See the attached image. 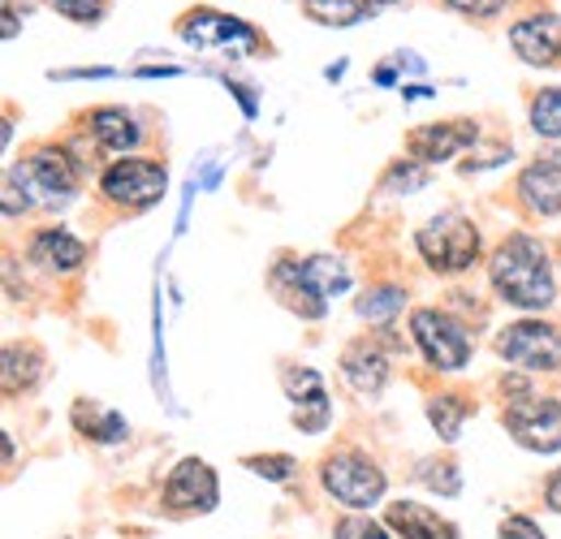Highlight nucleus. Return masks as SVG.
<instances>
[{"label":"nucleus","mask_w":561,"mask_h":539,"mask_svg":"<svg viewBox=\"0 0 561 539\" xmlns=\"http://www.w3.org/2000/svg\"><path fill=\"white\" fill-rule=\"evenodd\" d=\"M164 505L173 514H211L220 505V483L204 458H182L169 483H164Z\"/></svg>","instance_id":"9b49d317"},{"label":"nucleus","mask_w":561,"mask_h":539,"mask_svg":"<svg viewBox=\"0 0 561 539\" xmlns=\"http://www.w3.org/2000/svg\"><path fill=\"white\" fill-rule=\"evenodd\" d=\"M337 367H342V380L351 385L358 398H380L385 385H389V376H393V363H389V354H385L380 337L351 341V345L342 349Z\"/></svg>","instance_id":"f8f14e48"},{"label":"nucleus","mask_w":561,"mask_h":539,"mask_svg":"<svg viewBox=\"0 0 561 539\" xmlns=\"http://www.w3.org/2000/svg\"><path fill=\"white\" fill-rule=\"evenodd\" d=\"M371 4H376V9H385V4H402V0H371Z\"/></svg>","instance_id":"c9c22d12"},{"label":"nucleus","mask_w":561,"mask_h":539,"mask_svg":"<svg viewBox=\"0 0 561 539\" xmlns=\"http://www.w3.org/2000/svg\"><path fill=\"white\" fill-rule=\"evenodd\" d=\"M280 389H285V398H289L294 405L329 393L324 380H320V371H311V367H285V371H280Z\"/></svg>","instance_id":"393cba45"},{"label":"nucleus","mask_w":561,"mask_h":539,"mask_svg":"<svg viewBox=\"0 0 561 539\" xmlns=\"http://www.w3.org/2000/svg\"><path fill=\"white\" fill-rule=\"evenodd\" d=\"M87 126V138L100 147V151H108V156H135V147L142 142V126L135 113H126V108H117V104H104V108H91L87 117H82Z\"/></svg>","instance_id":"2eb2a0df"},{"label":"nucleus","mask_w":561,"mask_h":539,"mask_svg":"<svg viewBox=\"0 0 561 539\" xmlns=\"http://www.w3.org/2000/svg\"><path fill=\"white\" fill-rule=\"evenodd\" d=\"M496 354L518 367L523 376H553L561 371V329L545 320H514L496 333Z\"/></svg>","instance_id":"0eeeda50"},{"label":"nucleus","mask_w":561,"mask_h":539,"mask_svg":"<svg viewBox=\"0 0 561 539\" xmlns=\"http://www.w3.org/2000/svg\"><path fill=\"white\" fill-rule=\"evenodd\" d=\"M492 294L514 307V311H549L558 302V276L549 264L545 242H536L531 233H510L489 264Z\"/></svg>","instance_id":"f257e3e1"},{"label":"nucleus","mask_w":561,"mask_h":539,"mask_svg":"<svg viewBox=\"0 0 561 539\" xmlns=\"http://www.w3.org/2000/svg\"><path fill=\"white\" fill-rule=\"evenodd\" d=\"M139 73H142V78H173L178 69H173V66H142Z\"/></svg>","instance_id":"f704fd0d"},{"label":"nucleus","mask_w":561,"mask_h":539,"mask_svg":"<svg viewBox=\"0 0 561 539\" xmlns=\"http://www.w3.org/2000/svg\"><path fill=\"white\" fill-rule=\"evenodd\" d=\"M415 246H420V260L436 276H458V272H471L480 264L484 238L467 216L445 211V216H432L415 233Z\"/></svg>","instance_id":"7ed1b4c3"},{"label":"nucleus","mask_w":561,"mask_h":539,"mask_svg":"<svg viewBox=\"0 0 561 539\" xmlns=\"http://www.w3.org/2000/svg\"><path fill=\"white\" fill-rule=\"evenodd\" d=\"M527 122H531V130H536L540 138L558 142L561 138V87H545V91L531 95V104H527Z\"/></svg>","instance_id":"4be33fe9"},{"label":"nucleus","mask_w":561,"mask_h":539,"mask_svg":"<svg viewBox=\"0 0 561 539\" xmlns=\"http://www.w3.org/2000/svg\"><path fill=\"white\" fill-rule=\"evenodd\" d=\"M510 48L527 66H561V13L536 9V13H523L518 22H510Z\"/></svg>","instance_id":"9d476101"},{"label":"nucleus","mask_w":561,"mask_h":539,"mask_svg":"<svg viewBox=\"0 0 561 539\" xmlns=\"http://www.w3.org/2000/svg\"><path fill=\"white\" fill-rule=\"evenodd\" d=\"M432 182V169L420 160H393L380 177V195H415Z\"/></svg>","instance_id":"b1692460"},{"label":"nucleus","mask_w":561,"mask_h":539,"mask_svg":"<svg viewBox=\"0 0 561 539\" xmlns=\"http://www.w3.org/2000/svg\"><path fill=\"white\" fill-rule=\"evenodd\" d=\"M26 255H31V264H39L44 272L70 276V272H78L87 264V242L57 225V229H39L31 238V246H26Z\"/></svg>","instance_id":"dca6fc26"},{"label":"nucleus","mask_w":561,"mask_h":539,"mask_svg":"<svg viewBox=\"0 0 561 539\" xmlns=\"http://www.w3.org/2000/svg\"><path fill=\"white\" fill-rule=\"evenodd\" d=\"M476 414V402H467V398H458V393H436V398H427V423L436 427V436L445 440V445H454L458 436H462V423Z\"/></svg>","instance_id":"6ab92c4d"},{"label":"nucleus","mask_w":561,"mask_h":539,"mask_svg":"<svg viewBox=\"0 0 561 539\" xmlns=\"http://www.w3.org/2000/svg\"><path fill=\"white\" fill-rule=\"evenodd\" d=\"M411 341L436 371H462L476 354L467 324L445 307H415L411 311Z\"/></svg>","instance_id":"39448f33"},{"label":"nucleus","mask_w":561,"mask_h":539,"mask_svg":"<svg viewBox=\"0 0 561 539\" xmlns=\"http://www.w3.org/2000/svg\"><path fill=\"white\" fill-rule=\"evenodd\" d=\"M385 518L402 539H458L454 523H445L440 514H432L427 505H415V501H393Z\"/></svg>","instance_id":"f3484780"},{"label":"nucleus","mask_w":561,"mask_h":539,"mask_svg":"<svg viewBox=\"0 0 561 539\" xmlns=\"http://www.w3.org/2000/svg\"><path fill=\"white\" fill-rule=\"evenodd\" d=\"M501 423L505 432L514 436V445L531 449V454H558L561 449V402L558 398H518V402H505L501 410Z\"/></svg>","instance_id":"1a4fd4ad"},{"label":"nucleus","mask_w":561,"mask_h":539,"mask_svg":"<svg viewBox=\"0 0 561 539\" xmlns=\"http://www.w3.org/2000/svg\"><path fill=\"white\" fill-rule=\"evenodd\" d=\"M518 203L531 211V216H561V160L558 156H540L531 160L523 173H518V186H514Z\"/></svg>","instance_id":"4468645a"},{"label":"nucleus","mask_w":561,"mask_h":539,"mask_svg":"<svg viewBox=\"0 0 561 539\" xmlns=\"http://www.w3.org/2000/svg\"><path fill=\"white\" fill-rule=\"evenodd\" d=\"M242 467L251 474H260V479H268V483H285L289 474L298 471V462L294 458H285V454H268V458H242Z\"/></svg>","instance_id":"c85d7f7f"},{"label":"nucleus","mask_w":561,"mask_h":539,"mask_svg":"<svg viewBox=\"0 0 561 539\" xmlns=\"http://www.w3.org/2000/svg\"><path fill=\"white\" fill-rule=\"evenodd\" d=\"M415 474H420L423 488H432V492H440V496H458V492H462V474H458V467H454V462L423 458Z\"/></svg>","instance_id":"a878e982"},{"label":"nucleus","mask_w":561,"mask_h":539,"mask_svg":"<svg viewBox=\"0 0 561 539\" xmlns=\"http://www.w3.org/2000/svg\"><path fill=\"white\" fill-rule=\"evenodd\" d=\"M44 367H48V358H44V349H39L35 341H13V345H4V393H9V398L31 393V389L44 380Z\"/></svg>","instance_id":"a211bd4d"},{"label":"nucleus","mask_w":561,"mask_h":539,"mask_svg":"<svg viewBox=\"0 0 561 539\" xmlns=\"http://www.w3.org/2000/svg\"><path fill=\"white\" fill-rule=\"evenodd\" d=\"M164 191H169V173L151 156H122L100 173V195L113 207H126V211L156 207L164 199Z\"/></svg>","instance_id":"423d86ee"},{"label":"nucleus","mask_w":561,"mask_h":539,"mask_svg":"<svg viewBox=\"0 0 561 539\" xmlns=\"http://www.w3.org/2000/svg\"><path fill=\"white\" fill-rule=\"evenodd\" d=\"M333 539H393L380 523H371V518H363V514H351V518H342L337 527H333Z\"/></svg>","instance_id":"c756f323"},{"label":"nucleus","mask_w":561,"mask_h":539,"mask_svg":"<svg viewBox=\"0 0 561 539\" xmlns=\"http://www.w3.org/2000/svg\"><path fill=\"white\" fill-rule=\"evenodd\" d=\"M13 35H18V9L4 4V39H13Z\"/></svg>","instance_id":"72a5a7b5"},{"label":"nucleus","mask_w":561,"mask_h":539,"mask_svg":"<svg viewBox=\"0 0 561 539\" xmlns=\"http://www.w3.org/2000/svg\"><path fill=\"white\" fill-rule=\"evenodd\" d=\"M320 483H324V492L337 501V505H346V509H371L380 496H385V471L367 458V454H358V449H337V454H329L324 458V467H320Z\"/></svg>","instance_id":"6e6552de"},{"label":"nucleus","mask_w":561,"mask_h":539,"mask_svg":"<svg viewBox=\"0 0 561 539\" xmlns=\"http://www.w3.org/2000/svg\"><path fill=\"white\" fill-rule=\"evenodd\" d=\"M307 18L320 26H358L371 18V0H302Z\"/></svg>","instance_id":"412c9836"},{"label":"nucleus","mask_w":561,"mask_h":539,"mask_svg":"<svg viewBox=\"0 0 561 539\" xmlns=\"http://www.w3.org/2000/svg\"><path fill=\"white\" fill-rule=\"evenodd\" d=\"M298 4H302V0H298Z\"/></svg>","instance_id":"e433bc0d"},{"label":"nucleus","mask_w":561,"mask_h":539,"mask_svg":"<svg viewBox=\"0 0 561 539\" xmlns=\"http://www.w3.org/2000/svg\"><path fill=\"white\" fill-rule=\"evenodd\" d=\"M4 177H13L35 207H66V203H73L78 186H82V169H78L73 151L70 147H57V142L31 147L26 160L13 164Z\"/></svg>","instance_id":"f03ea898"},{"label":"nucleus","mask_w":561,"mask_h":539,"mask_svg":"<svg viewBox=\"0 0 561 539\" xmlns=\"http://www.w3.org/2000/svg\"><path fill=\"white\" fill-rule=\"evenodd\" d=\"M289 423H294L298 432H307V436H320V432L333 423V402H329V393H320V398H311V402L294 405Z\"/></svg>","instance_id":"bb28decb"},{"label":"nucleus","mask_w":561,"mask_h":539,"mask_svg":"<svg viewBox=\"0 0 561 539\" xmlns=\"http://www.w3.org/2000/svg\"><path fill=\"white\" fill-rule=\"evenodd\" d=\"M178 35H182V44H191L195 53H216V57H251V53L268 48V39H264L251 22H242V18H233V13H220V9H211V4L186 9V13L178 18Z\"/></svg>","instance_id":"20e7f679"},{"label":"nucleus","mask_w":561,"mask_h":539,"mask_svg":"<svg viewBox=\"0 0 561 539\" xmlns=\"http://www.w3.org/2000/svg\"><path fill=\"white\" fill-rule=\"evenodd\" d=\"M496 536H501V539H545V531H540L531 518H523V514H510V518H501Z\"/></svg>","instance_id":"2f4dec72"},{"label":"nucleus","mask_w":561,"mask_h":539,"mask_svg":"<svg viewBox=\"0 0 561 539\" xmlns=\"http://www.w3.org/2000/svg\"><path fill=\"white\" fill-rule=\"evenodd\" d=\"M407 307V289L402 285H371L354 298V311L358 320H371V324H389L393 316H402Z\"/></svg>","instance_id":"aec40b11"},{"label":"nucleus","mask_w":561,"mask_h":539,"mask_svg":"<svg viewBox=\"0 0 561 539\" xmlns=\"http://www.w3.org/2000/svg\"><path fill=\"white\" fill-rule=\"evenodd\" d=\"M545 505H549L553 514H561V467L549 474V483H545Z\"/></svg>","instance_id":"473e14b6"},{"label":"nucleus","mask_w":561,"mask_h":539,"mask_svg":"<svg viewBox=\"0 0 561 539\" xmlns=\"http://www.w3.org/2000/svg\"><path fill=\"white\" fill-rule=\"evenodd\" d=\"M113 0H48V9H57L66 22H78V26H95L104 13H108Z\"/></svg>","instance_id":"cd10ccee"},{"label":"nucleus","mask_w":561,"mask_h":539,"mask_svg":"<svg viewBox=\"0 0 561 539\" xmlns=\"http://www.w3.org/2000/svg\"><path fill=\"white\" fill-rule=\"evenodd\" d=\"M440 4L454 9V13H462V18H471V22H489L496 13H505L510 0H440Z\"/></svg>","instance_id":"7c9ffc66"},{"label":"nucleus","mask_w":561,"mask_h":539,"mask_svg":"<svg viewBox=\"0 0 561 539\" xmlns=\"http://www.w3.org/2000/svg\"><path fill=\"white\" fill-rule=\"evenodd\" d=\"M73 423H78V432H87L91 440H104V445H113V440L126 436V418L113 414V410H104V405L82 402L78 410H73Z\"/></svg>","instance_id":"5701e85b"},{"label":"nucleus","mask_w":561,"mask_h":539,"mask_svg":"<svg viewBox=\"0 0 561 539\" xmlns=\"http://www.w3.org/2000/svg\"><path fill=\"white\" fill-rule=\"evenodd\" d=\"M476 122H432V126H415L411 135H407V156L411 160H420V164H445V160H454L458 151H471L476 147Z\"/></svg>","instance_id":"ddd939ff"}]
</instances>
